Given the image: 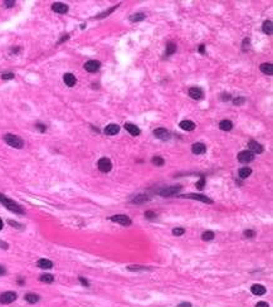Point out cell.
<instances>
[{"label":"cell","mask_w":273,"mask_h":307,"mask_svg":"<svg viewBox=\"0 0 273 307\" xmlns=\"http://www.w3.org/2000/svg\"><path fill=\"white\" fill-rule=\"evenodd\" d=\"M111 220L115 222V223H118V224H121V225H125V227H127V225L131 224V219H130L127 215H125V214H118V215H113V217H111Z\"/></svg>","instance_id":"cell-6"},{"label":"cell","mask_w":273,"mask_h":307,"mask_svg":"<svg viewBox=\"0 0 273 307\" xmlns=\"http://www.w3.org/2000/svg\"><path fill=\"white\" fill-rule=\"evenodd\" d=\"M63 81H64V83H66L68 87H73V86L76 84V82H77L76 77H74L72 73H66V74L63 76Z\"/></svg>","instance_id":"cell-20"},{"label":"cell","mask_w":273,"mask_h":307,"mask_svg":"<svg viewBox=\"0 0 273 307\" xmlns=\"http://www.w3.org/2000/svg\"><path fill=\"white\" fill-rule=\"evenodd\" d=\"M256 307H269V306H268L267 302H263V301H262V302H258V303L256 305Z\"/></svg>","instance_id":"cell-42"},{"label":"cell","mask_w":273,"mask_h":307,"mask_svg":"<svg viewBox=\"0 0 273 307\" xmlns=\"http://www.w3.org/2000/svg\"><path fill=\"white\" fill-rule=\"evenodd\" d=\"M244 102H246V98H244V97H237V98L233 100V103H234L235 106H242Z\"/></svg>","instance_id":"cell-32"},{"label":"cell","mask_w":273,"mask_h":307,"mask_svg":"<svg viewBox=\"0 0 273 307\" xmlns=\"http://www.w3.org/2000/svg\"><path fill=\"white\" fill-rule=\"evenodd\" d=\"M201 238H203V240H211V239L214 238V233L210 232V230L204 232V233L201 234Z\"/></svg>","instance_id":"cell-31"},{"label":"cell","mask_w":273,"mask_h":307,"mask_svg":"<svg viewBox=\"0 0 273 307\" xmlns=\"http://www.w3.org/2000/svg\"><path fill=\"white\" fill-rule=\"evenodd\" d=\"M151 163H153L154 165H156V166H162V165L165 164L164 159H162V158H160V156H154V158H153V160H151Z\"/></svg>","instance_id":"cell-30"},{"label":"cell","mask_w":273,"mask_h":307,"mask_svg":"<svg viewBox=\"0 0 273 307\" xmlns=\"http://www.w3.org/2000/svg\"><path fill=\"white\" fill-rule=\"evenodd\" d=\"M52 10L58 13V14H66L68 12V5L63 3H54L52 5Z\"/></svg>","instance_id":"cell-11"},{"label":"cell","mask_w":273,"mask_h":307,"mask_svg":"<svg viewBox=\"0 0 273 307\" xmlns=\"http://www.w3.org/2000/svg\"><path fill=\"white\" fill-rule=\"evenodd\" d=\"M79 282H81L83 286H86V287H88V286H89V282H88L87 280H84L83 277H79Z\"/></svg>","instance_id":"cell-40"},{"label":"cell","mask_w":273,"mask_h":307,"mask_svg":"<svg viewBox=\"0 0 273 307\" xmlns=\"http://www.w3.org/2000/svg\"><path fill=\"white\" fill-rule=\"evenodd\" d=\"M0 203H2L4 206H7V209L14 211V213H18V214H24V210L21 209L20 205H18L15 201H13L12 199H8L5 195L0 194Z\"/></svg>","instance_id":"cell-1"},{"label":"cell","mask_w":273,"mask_h":307,"mask_svg":"<svg viewBox=\"0 0 273 307\" xmlns=\"http://www.w3.org/2000/svg\"><path fill=\"white\" fill-rule=\"evenodd\" d=\"M15 300H16V293L15 292H5V293L0 295V303H3V305L12 303Z\"/></svg>","instance_id":"cell-8"},{"label":"cell","mask_w":273,"mask_h":307,"mask_svg":"<svg viewBox=\"0 0 273 307\" xmlns=\"http://www.w3.org/2000/svg\"><path fill=\"white\" fill-rule=\"evenodd\" d=\"M244 235L248 237V238H252V237L256 235V232H254V230H246V232H244Z\"/></svg>","instance_id":"cell-38"},{"label":"cell","mask_w":273,"mask_h":307,"mask_svg":"<svg viewBox=\"0 0 273 307\" xmlns=\"http://www.w3.org/2000/svg\"><path fill=\"white\" fill-rule=\"evenodd\" d=\"M4 140H5V142H7L9 146L15 147V149H21V147L24 146L23 140H21L20 137H18L16 135L8 134V135H5V136H4Z\"/></svg>","instance_id":"cell-2"},{"label":"cell","mask_w":273,"mask_h":307,"mask_svg":"<svg viewBox=\"0 0 273 307\" xmlns=\"http://www.w3.org/2000/svg\"><path fill=\"white\" fill-rule=\"evenodd\" d=\"M180 190H181V187L180 185H172V187H167L165 189H161L159 191V194L161 196H164V198H167V196H172V195L177 194Z\"/></svg>","instance_id":"cell-3"},{"label":"cell","mask_w":273,"mask_h":307,"mask_svg":"<svg viewBox=\"0 0 273 307\" xmlns=\"http://www.w3.org/2000/svg\"><path fill=\"white\" fill-rule=\"evenodd\" d=\"M204 50H205V49H204V45H203V44H201V45H200V47H199V52H200V53H201V54H204Z\"/></svg>","instance_id":"cell-50"},{"label":"cell","mask_w":273,"mask_h":307,"mask_svg":"<svg viewBox=\"0 0 273 307\" xmlns=\"http://www.w3.org/2000/svg\"><path fill=\"white\" fill-rule=\"evenodd\" d=\"M37 264H38L39 268H43V269H50L53 267V263L49 259H44V258L43 259H39Z\"/></svg>","instance_id":"cell-24"},{"label":"cell","mask_w":273,"mask_h":307,"mask_svg":"<svg viewBox=\"0 0 273 307\" xmlns=\"http://www.w3.org/2000/svg\"><path fill=\"white\" fill-rule=\"evenodd\" d=\"M175 52H176V44H175V43H169V44L166 45V52H165L166 57L174 54Z\"/></svg>","instance_id":"cell-27"},{"label":"cell","mask_w":273,"mask_h":307,"mask_svg":"<svg viewBox=\"0 0 273 307\" xmlns=\"http://www.w3.org/2000/svg\"><path fill=\"white\" fill-rule=\"evenodd\" d=\"M147 200H148V198H147L146 195L141 194V195H137L136 198H134V199H132V203H136V204H141V203H145V201H147Z\"/></svg>","instance_id":"cell-28"},{"label":"cell","mask_w":273,"mask_h":307,"mask_svg":"<svg viewBox=\"0 0 273 307\" xmlns=\"http://www.w3.org/2000/svg\"><path fill=\"white\" fill-rule=\"evenodd\" d=\"M118 131H120V126H118L117 124H110V125L106 126V129H105V134L108 135V136H113V135H116Z\"/></svg>","instance_id":"cell-15"},{"label":"cell","mask_w":273,"mask_h":307,"mask_svg":"<svg viewBox=\"0 0 273 307\" xmlns=\"http://www.w3.org/2000/svg\"><path fill=\"white\" fill-rule=\"evenodd\" d=\"M222 100L223 101H229L230 100V95L229 93H223L222 95Z\"/></svg>","instance_id":"cell-41"},{"label":"cell","mask_w":273,"mask_h":307,"mask_svg":"<svg viewBox=\"0 0 273 307\" xmlns=\"http://www.w3.org/2000/svg\"><path fill=\"white\" fill-rule=\"evenodd\" d=\"M251 291H252V293L256 295V296H263V295L267 292L266 287L262 286V285H253L252 288H251Z\"/></svg>","instance_id":"cell-17"},{"label":"cell","mask_w":273,"mask_h":307,"mask_svg":"<svg viewBox=\"0 0 273 307\" xmlns=\"http://www.w3.org/2000/svg\"><path fill=\"white\" fill-rule=\"evenodd\" d=\"M2 78L3 79H13L14 74L13 73H4V74H2Z\"/></svg>","instance_id":"cell-37"},{"label":"cell","mask_w":273,"mask_h":307,"mask_svg":"<svg viewBox=\"0 0 273 307\" xmlns=\"http://www.w3.org/2000/svg\"><path fill=\"white\" fill-rule=\"evenodd\" d=\"M238 160H239V163H242V164H248V163H251V161L254 160V154H252L249 150H248V151H247V150L240 151V152L238 154Z\"/></svg>","instance_id":"cell-4"},{"label":"cell","mask_w":273,"mask_h":307,"mask_svg":"<svg viewBox=\"0 0 273 307\" xmlns=\"http://www.w3.org/2000/svg\"><path fill=\"white\" fill-rule=\"evenodd\" d=\"M204 185H205V177H200V180L196 182V188H198L199 190H203Z\"/></svg>","instance_id":"cell-36"},{"label":"cell","mask_w":273,"mask_h":307,"mask_svg":"<svg viewBox=\"0 0 273 307\" xmlns=\"http://www.w3.org/2000/svg\"><path fill=\"white\" fill-rule=\"evenodd\" d=\"M180 198L195 199V200H199V201H203V203H208V204H211V203H213V200H211V199H209L208 196L201 195V194H185V195H180Z\"/></svg>","instance_id":"cell-7"},{"label":"cell","mask_w":273,"mask_h":307,"mask_svg":"<svg viewBox=\"0 0 273 307\" xmlns=\"http://www.w3.org/2000/svg\"><path fill=\"white\" fill-rule=\"evenodd\" d=\"M97 166H98L100 171H102V172H108V171H111V169H112V163H111L110 159L102 158V159L98 160Z\"/></svg>","instance_id":"cell-5"},{"label":"cell","mask_w":273,"mask_h":307,"mask_svg":"<svg viewBox=\"0 0 273 307\" xmlns=\"http://www.w3.org/2000/svg\"><path fill=\"white\" fill-rule=\"evenodd\" d=\"M100 68H101V62H98V60H88V62L84 63V69L91 73L97 72Z\"/></svg>","instance_id":"cell-9"},{"label":"cell","mask_w":273,"mask_h":307,"mask_svg":"<svg viewBox=\"0 0 273 307\" xmlns=\"http://www.w3.org/2000/svg\"><path fill=\"white\" fill-rule=\"evenodd\" d=\"M262 30H263L264 34L272 35V33H273V24H272V21L271 20H266L263 23V25H262Z\"/></svg>","instance_id":"cell-19"},{"label":"cell","mask_w":273,"mask_h":307,"mask_svg":"<svg viewBox=\"0 0 273 307\" xmlns=\"http://www.w3.org/2000/svg\"><path fill=\"white\" fill-rule=\"evenodd\" d=\"M248 147H249V151L252 154H262L263 152V146L261 144H258L257 141H249Z\"/></svg>","instance_id":"cell-13"},{"label":"cell","mask_w":273,"mask_h":307,"mask_svg":"<svg viewBox=\"0 0 273 307\" xmlns=\"http://www.w3.org/2000/svg\"><path fill=\"white\" fill-rule=\"evenodd\" d=\"M40 281L44 283H52L54 281V277L52 274H42L40 276Z\"/></svg>","instance_id":"cell-29"},{"label":"cell","mask_w":273,"mask_h":307,"mask_svg":"<svg viewBox=\"0 0 273 307\" xmlns=\"http://www.w3.org/2000/svg\"><path fill=\"white\" fill-rule=\"evenodd\" d=\"M145 217H147V218H154V217H156V214H155L154 211H151V210H147V211L145 213Z\"/></svg>","instance_id":"cell-39"},{"label":"cell","mask_w":273,"mask_h":307,"mask_svg":"<svg viewBox=\"0 0 273 307\" xmlns=\"http://www.w3.org/2000/svg\"><path fill=\"white\" fill-rule=\"evenodd\" d=\"M25 301L29 303H37L39 301V296L37 293H26L25 295Z\"/></svg>","instance_id":"cell-25"},{"label":"cell","mask_w":273,"mask_h":307,"mask_svg":"<svg viewBox=\"0 0 273 307\" xmlns=\"http://www.w3.org/2000/svg\"><path fill=\"white\" fill-rule=\"evenodd\" d=\"M183 130H185V131H193L194 129H195V124L193 121H189V120H185V121H181L180 122V125H179Z\"/></svg>","instance_id":"cell-18"},{"label":"cell","mask_w":273,"mask_h":307,"mask_svg":"<svg viewBox=\"0 0 273 307\" xmlns=\"http://www.w3.org/2000/svg\"><path fill=\"white\" fill-rule=\"evenodd\" d=\"M185 233V229L184 228H175L174 230H172V234L174 235H176V237H179V235H183Z\"/></svg>","instance_id":"cell-33"},{"label":"cell","mask_w":273,"mask_h":307,"mask_svg":"<svg viewBox=\"0 0 273 307\" xmlns=\"http://www.w3.org/2000/svg\"><path fill=\"white\" fill-rule=\"evenodd\" d=\"M252 174V169L248 168V166H244V168H240L239 171H238V175L240 179H247L249 175Z\"/></svg>","instance_id":"cell-23"},{"label":"cell","mask_w":273,"mask_h":307,"mask_svg":"<svg viewBox=\"0 0 273 307\" xmlns=\"http://www.w3.org/2000/svg\"><path fill=\"white\" fill-rule=\"evenodd\" d=\"M177 307H191V303H189V302H183V303H179Z\"/></svg>","instance_id":"cell-43"},{"label":"cell","mask_w":273,"mask_h":307,"mask_svg":"<svg viewBox=\"0 0 273 307\" xmlns=\"http://www.w3.org/2000/svg\"><path fill=\"white\" fill-rule=\"evenodd\" d=\"M146 18V15L144 14V13H136V14H132L131 17H130V20L131 21H141V20H144Z\"/></svg>","instance_id":"cell-26"},{"label":"cell","mask_w":273,"mask_h":307,"mask_svg":"<svg viewBox=\"0 0 273 307\" xmlns=\"http://www.w3.org/2000/svg\"><path fill=\"white\" fill-rule=\"evenodd\" d=\"M191 151H193V154H195V155H203V154L206 152V146L201 142H195L191 146Z\"/></svg>","instance_id":"cell-10"},{"label":"cell","mask_w":273,"mask_h":307,"mask_svg":"<svg viewBox=\"0 0 273 307\" xmlns=\"http://www.w3.org/2000/svg\"><path fill=\"white\" fill-rule=\"evenodd\" d=\"M5 273H7V271H5V267L0 266V276H4Z\"/></svg>","instance_id":"cell-48"},{"label":"cell","mask_w":273,"mask_h":307,"mask_svg":"<svg viewBox=\"0 0 273 307\" xmlns=\"http://www.w3.org/2000/svg\"><path fill=\"white\" fill-rule=\"evenodd\" d=\"M0 248H3V249H8V244H7L5 242H2V240H0Z\"/></svg>","instance_id":"cell-47"},{"label":"cell","mask_w":273,"mask_h":307,"mask_svg":"<svg viewBox=\"0 0 273 307\" xmlns=\"http://www.w3.org/2000/svg\"><path fill=\"white\" fill-rule=\"evenodd\" d=\"M14 4H15V2H13V0H12V2H4V5H5L7 8H12Z\"/></svg>","instance_id":"cell-44"},{"label":"cell","mask_w":273,"mask_h":307,"mask_svg":"<svg viewBox=\"0 0 273 307\" xmlns=\"http://www.w3.org/2000/svg\"><path fill=\"white\" fill-rule=\"evenodd\" d=\"M189 96H190L193 100H200V98L204 96V93H203L201 88H199V87H191V88L189 89Z\"/></svg>","instance_id":"cell-12"},{"label":"cell","mask_w":273,"mask_h":307,"mask_svg":"<svg viewBox=\"0 0 273 307\" xmlns=\"http://www.w3.org/2000/svg\"><path fill=\"white\" fill-rule=\"evenodd\" d=\"M219 129L222 131H230L233 129V122L229 120H223L219 122Z\"/></svg>","instance_id":"cell-22"},{"label":"cell","mask_w":273,"mask_h":307,"mask_svg":"<svg viewBox=\"0 0 273 307\" xmlns=\"http://www.w3.org/2000/svg\"><path fill=\"white\" fill-rule=\"evenodd\" d=\"M116 8H117V5H115L113 8H111V9H108V10H107V12H105V13H101V14H100V15H98L97 18L100 19V18H105V17H107V15H108V14H111V13H112V12H113V10H115Z\"/></svg>","instance_id":"cell-35"},{"label":"cell","mask_w":273,"mask_h":307,"mask_svg":"<svg viewBox=\"0 0 273 307\" xmlns=\"http://www.w3.org/2000/svg\"><path fill=\"white\" fill-rule=\"evenodd\" d=\"M8 223H9V224H10V225H14V227H15V228H21V225H20V224H18V223H15V222H14V220H9V222H8Z\"/></svg>","instance_id":"cell-46"},{"label":"cell","mask_w":273,"mask_h":307,"mask_svg":"<svg viewBox=\"0 0 273 307\" xmlns=\"http://www.w3.org/2000/svg\"><path fill=\"white\" fill-rule=\"evenodd\" d=\"M125 129H126V131L127 132H130L132 136H139L140 135V129L136 126V125H134V124H130V122H127V124H125Z\"/></svg>","instance_id":"cell-16"},{"label":"cell","mask_w":273,"mask_h":307,"mask_svg":"<svg viewBox=\"0 0 273 307\" xmlns=\"http://www.w3.org/2000/svg\"><path fill=\"white\" fill-rule=\"evenodd\" d=\"M259 69H261L262 73H264L267 76H272L273 74V66L271 63H262Z\"/></svg>","instance_id":"cell-21"},{"label":"cell","mask_w":273,"mask_h":307,"mask_svg":"<svg viewBox=\"0 0 273 307\" xmlns=\"http://www.w3.org/2000/svg\"><path fill=\"white\" fill-rule=\"evenodd\" d=\"M37 129L39 131H45V126L44 125H37Z\"/></svg>","instance_id":"cell-49"},{"label":"cell","mask_w":273,"mask_h":307,"mask_svg":"<svg viewBox=\"0 0 273 307\" xmlns=\"http://www.w3.org/2000/svg\"><path fill=\"white\" fill-rule=\"evenodd\" d=\"M249 47V39H244L243 40V50H246V48Z\"/></svg>","instance_id":"cell-45"},{"label":"cell","mask_w":273,"mask_h":307,"mask_svg":"<svg viewBox=\"0 0 273 307\" xmlns=\"http://www.w3.org/2000/svg\"><path fill=\"white\" fill-rule=\"evenodd\" d=\"M127 268L130 271H145V269H147V267H144V266H129Z\"/></svg>","instance_id":"cell-34"},{"label":"cell","mask_w":273,"mask_h":307,"mask_svg":"<svg viewBox=\"0 0 273 307\" xmlns=\"http://www.w3.org/2000/svg\"><path fill=\"white\" fill-rule=\"evenodd\" d=\"M3 227H4V224H3V220H2V219H0V230H2V229H3Z\"/></svg>","instance_id":"cell-51"},{"label":"cell","mask_w":273,"mask_h":307,"mask_svg":"<svg viewBox=\"0 0 273 307\" xmlns=\"http://www.w3.org/2000/svg\"><path fill=\"white\" fill-rule=\"evenodd\" d=\"M154 135H155V137H158L160 140H167L170 137V132L165 129H156L154 131Z\"/></svg>","instance_id":"cell-14"}]
</instances>
